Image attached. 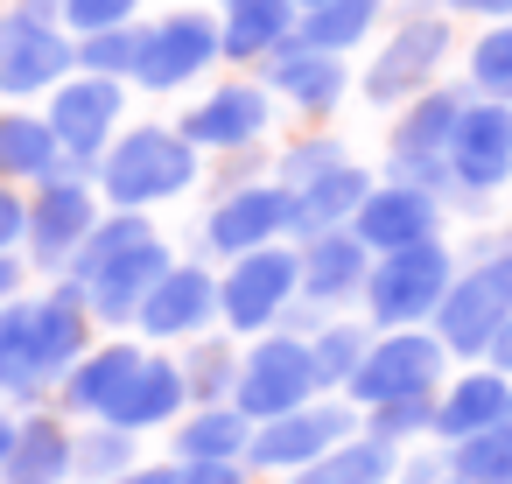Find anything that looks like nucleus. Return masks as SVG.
<instances>
[{"label":"nucleus","instance_id":"obj_1","mask_svg":"<svg viewBox=\"0 0 512 484\" xmlns=\"http://www.w3.org/2000/svg\"><path fill=\"white\" fill-rule=\"evenodd\" d=\"M176 267L162 225L148 211H106L99 232L78 246L71 260V281L85 288V309L99 330H134V309L148 302V288Z\"/></svg>","mask_w":512,"mask_h":484},{"label":"nucleus","instance_id":"obj_2","mask_svg":"<svg viewBox=\"0 0 512 484\" xmlns=\"http://www.w3.org/2000/svg\"><path fill=\"white\" fill-rule=\"evenodd\" d=\"M204 176V155L176 134V127H120L113 148L99 155L92 169V190L106 211H155V204H176L183 190H197Z\"/></svg>","mask_w":512,"mask_h":484},{"label":"nucleus","instance_id":"obj_3","mask_svg":"<svg viewBox=\"0 0 512 484\" xmlns=\"http://www.w3.org/2000/svg\"><path fill=\"white\" fill-rule=\"evenodd\" d=\"M505 316H512V239H484L477 260L456 267V281H449L442 309L428 316V330L442 337V351L456 365H484Z\"/></svg>","mask_w":512,"mask_h":484},{"label":"nucleus","instance_id":"obj_4","mask_svg":"<svg viewBox=\"0 0 512 484\" xmlns=\"http://www.w3.org/2000/svg\"><path fill=\"white\" fill-rule=\"evenodd\" d=\"M456 267H463V260H456V246H449V239L379 253V260H372V274H365V295H358L365 323H372V330H421V323L442 309V295H449Z\"/></svg>","mask_w":512,"mask_h":484},{"label":"nucleus","instance_id":"obj_5","mask_svg":"<svg viewBox=\"0 0 512 484\" xmlns=\"http://www.w3.org/2000/svg\"><path fill=\"white\" fill-rule=\"evenodd\" d=\"M463 106H470V85H428L421 99H407L386 134V183H414L449 204V141Z\"/></svg>","mask_w":512,"mask_h":484},{"label":"nucleus","instance_id":"obj_6","mask_svg":"<svg viewBox=\"0 0 512 484\" xmlns=\"http://www.w3.org/2000/svg\"><path fill=\"white\" fill-rule=\"evenodd\" d=\"M295 295H302V253H295V239L239 253V260L218 267V330L246 344V337L274 330Z\"/></svg>","mask_w":512,"mask_h":484},{"label":"nucleus","instance_id":"obj_7","mask_svg":"<svg viewBox=\"0 0 512 484\" xmlns=\"http://www.w3.org/2000/svg\"><path fill=\"white\" fill-rule=\"evenodd\" d=\"M323 393V372H316V351L309 337L295 330H260L239 344V379H232V407L246 421H274L288 407H309Z\"/></svg>","mask_w":512,"mask_h":484},{"label":"nucleus","instance_id":"obj_8","mask_svg":"<svg viewBox=\"0 0 512 484\" xmlns=\"http://www.w3.org/2000/svg\"><path fill=\"white\" fill-rule=\"evenodd\" d=\"M358 407L344 400V393H316L309 407H288V414H274V421H253V442H246V470L253 477H295V470H309L316 456H330L337 442H351L358 435Z\"/></svg>","mask_w":512,"mask_h":484},{"label":"nucleus","instance_id":"obj_9","mask_svg":"<svg viewBox=\"0 0 512 484\" xmlns=\"http://www.w3.org/2000/svg\"><path fill=\"white\" fill-rule=\"evenodd\" d=\"M456 372V358L442 351V337L421 323V330H379L358 379L344 386V400L365 414V407H386V400H435L442 379Z\"/></svg>","mask_w":512,"mask_h":484},{"label":"nucleus","instance_id":"obj_10","mask_svg":"<svg viewBox=\"0 0 512 484\" xmlns=\"http://www.w3.org/2000/svg\"><path fill=\"white\" fill-rule=\"evenodd\" d=\"M449 43H456V36H449V15H407V22H393V36L372 50V64H365V78H358L365 106L393 113V106L421 99V92L442 78Z\"/></svg>","mask_w":512,"mask_h":484},{"label":"nucleus","instance_id":"obj_11","mask_svg":"<svg viewBox=\"0 0 512 484\" xmlns=\"http://www.w3.org/2000/svg\"><path fill=\"white\" fill-rule=\"evenodd\" d=\"M43 120L71 162V176H92L99 155L113 148L120 120H127V85L120 78H92V71H71L50 99H43Z\"/></svg>","mask_w":512,"mask_h":484},{"label":"nucleus","instance_id":"obj_12","mask_svg":"<svg viewBox=\"0 0 512 484\" xmlns=\"http://www.w3.org/2000/svg\"><path fill=\"white\" fill-rule=\"evenodd\" d=\"M99 218H106V204H99V190H92V176H50V183H36L29 190V239H22V260L36 267V274H71V260H78V246L99 232Z\"/></svg>","mask_w":512,"mask_h":484},{"label":"nucleus","instance_id":"obj_13","mask_svg":"<svg viewBox=\"0 0 512 484\" xmlns=\"http://www.w3.org/2000/svg\"><path fill=\"white\" fill-rule=\"evenodd\" d=\"M78 71V36L64 22H36L22 8H0V99H50Z\"/></svg>","mask_w":512,"mask_h":484},{"label":"nucleus","instance_id":"obj_14","mask_svg":"<svg viewBox=\"0 0 512 484\" xmlns=\"http://www.w3.org/2000/svg\"><path fill=\"white\" fill-rule=\"evenodd\" d=\"M498 190H512V106L470 92V106L456 120V141H449V197L484 204Z\"/></svg>","mask_w":512,"mask_h":484},{"label":"nucleus","instance_id":"obj_15","mask_svg":"<svg viewBox=\"0 0 512 484\" xmlns=\"http://www.w3.org/2000/svg\"><path fill=\"white\" fill-rule=\"evenodd\" d=\"M218 64H225L218 15H204V8H176V15H162V22H148L141 64H134V85H141V92H183V85L211 78Z\"/></svg>","mask_w":512,"mask_h":484},{"label":"nucleus","instance_id":"obj_16","mask_svg":"<svg viewBox=\"0 0 512 484\" xmlns=\"http://www.w3.org/2000/svg\"><path fill=\"white\" fill-rule=\"evenodd\" d=\"M274 127V92L253 85V78H218L183 120L176 134L197 148V155H253Z\"/></svg>","mask_w":512,"mask_h":484},{"label":"nucleus","instance_id":"obj_17","mask_svg":"<svg viewBox=\"0 0 512 484\" xmlns=\"http://www.w3.org/2000/svg\"><path fill=\"white\" fill-rule=\"evenodd\" d=\"M295 232V197L260 176V183H232L218 190V204L204 211V253L211 260H239V253H260V246H281Z\"/></svg>","mask_w":512,"mask_h":484},{"label":"nucleus","instance_id":"obj_18","mask_svg":"<svg viewBox=\"0 0 512 484\" xmlns=\"http://www.w3.org/2000/svg\"><path fill=\"white\" fill-rule=\"evenodd\" d=\"M204 330H218V267L211 260H176L148 288V302L134 309V337L155 344V351H176Z\"/></svg>","mask_w":512,"mask_h":484},{"label":"nucleus","instance_id":"obj_19","mask_svg":"<svg viewBox=\"0 0 512 484\" xmlns=\"http://www.w3.org/2000/svg\"><path fill=\"white\" fill-rule=\"evenodd\" d=\"M442 197L435 190H414V183H372V197L358 204V218H351V232L365 239V253L379 260V253H400V246H428V239H442Z\"/></svg>","mask_w":512,"mask_h":484},{"label":"nucleus","instance_id":"obj_20","mask_svg":"<svg viewBox=\"0 0 512 484\" xmlns=\"http://www.w3.org/2000/svg\"><path fill=\"white\" fill-rule=\"evenodd\" d=\"M260 85H267L288 113H302V120H330V113L344 106V92H351V71H344V57H330V50L281 43V50L260 64Z\"/></svg>","mask_w":512,"mask_h":484},{"label":"nucleus","instance_id":"obj_21","mask_svg":"<svg viewBox=\"0 0 512 484\" xmlns=\"http://www.w3.org/2000/svg\"><path fill=\"white\" fill-rule=\"evenodd\" d=\"M141 358H148V344H141V337H120V330H113V337H99V344H92V351L57 379L50 407H57V414H71V421H99V414L120 400V386L141 372Z\"/></svg>","mask_w":512,"mask_h":484},{"label":"nucleus","instance_id":"obj_22","mask_svg":"<svg viewBox=\"0 0 512 484\" xmlns=\"http://www.w3.org/2000/svg\"><path fill=\"white\" fill-rule=\"evenodd\" d=\"M295 253H302V302H316L323 316H344V309L365 295L372 253H365V239H358L351 225L316 232V239H302Z\"/></svg>","mask_w":512,"mask_h":484},{"label":"nucleus","instance_id":"obj_23","mask_svg":"<svg viewBox=\"0 0 512 484\" xmlns=\"http://www.w3.org/2000/svg\"><path fill=\"white\" fill-rule=\"evenodd\" d=\"M183 407H190V386H183L176 351H155V344H148L141 372L120 386V400H113L99 421H106V428H127V435H155V428H176Z\"/></svg>","mask_w":512,"mask_h":484},{"label":"nucleus","instance_id":"obj_24","mask_svg":"<svg viewBox=\"0 0 512 484\" xmlns=\"http://www.w3.org/2000/svg\"><path fill=\"white\" fill-rule=\"evenodd\" d=\"M512 414V379L498 365H456L435 393V442H463V435H484Z\"/></svg>","mask_w":512,"mask_h":484},{"label":"nucleus","instance_id":"obj_25","mask_svg":"<svg viewBox=\"0 0 512 484\" xmlns=\"http://www.w3.org/2000/svg\"><path fill=\"white\" fill-rule=\"evenodd\" d=\"M71 442H78L71 414H57L50 400L22 407L15 414V449L0 463V484H71Z\"/></svg>","mask_w":512,"mask_h":484},{"label":"nucleus","instance_id":"obj_26","mask_svg":"<svg viewBox=\"0 0 512 484\" xmlns=\"http://www.w3.org/2000/svg\"><path fill=\"white\" fill-rule=\"evenodd\" d=\"M92 344H99V323H92V309H85V288H78L71 274H57V281L36 295V351H43L50 393H57V379H64Z\"/></svg>","mask_w":512,"mask_h":484},{"label":"nucleus","instance_id":"obj_27","mask_svg":"<svg viewBox=\"0 0 512 484\" xmlns=\"http://www.w3.org/2000/svg\"><path fill=\"white\" fill-rule=\"evenodd\" d=\"M0 400L15 414L50 400V372H43V351H36V295L0 302Z\"/></svg>","mask_w":512,"mask_h":484},{"label":"nucleus","instance_id":"obj_28","mask_svg":"<svg viewBox=\"0 0 512 484\" xmlns=\"http://www.w3.org/2000/svg\"><path fill=\"white\" fill-rule=\"evenodd\" d=\"M246 442H253V421L232 400H197L169 428V463H246Z\"/></svg>","mask_w":512,"mask_h":484},{"label":"nucleus","instance_id":"obj_29","mask_svg":"<svg viewBox=\"0 0 512 484\" xmlns=\"http://www.w3.org/2000/svg\"><path fill=\"white\" fill-rule=\"evenodd\" d=\"M50 176H71V162H64V148H57L50 120L29 113V106H0V183L36 190V183H50Z\"/></svg>","mask_w":512,"mask_h":484},{"label":"nucleus","instance_id":"obj_30","mask_svg":"<svg viewBox=\"0 0 512 484\" xmlns=\"http://www.w3.org/2000/svg\"><path fill=\"white\" fill-rule=\"evenodd\" d=\"M372 183H379V176H372V169H358V162L344 155L337 169H323L316 183H302V190H295V232H288V239L302 246V239H316V232L351 225V218H358V204L372 197Z\"/></svg>","mask_w":512,"mask_h":484},{"label":"nucleus","instance_id":"obj_31","mask_svg":"<svg viewBox=\"0 0 512 484\" xmlns=\"http://www.w3.org/2000/svg\"><path fill=\"white\" fill-rule=\"evenodd\" d=\"M295 22H302L295 0H225L218 8V36L232 64H267L281 43H295Z\"/></svg>","mask_w":512,"mask_h":484},{"label":"nucleus","instance_id":"obj_32","mask_svg":"<svg viewBox=\"0 0 512 484\" xmlns=\"http://www.w3.org/2000/svg\"><path fill=\"white\" fill-rule=\"evenodd\" d=\"M379 22H386V0H323V8H302L295 43L330 50V57H351L358 43L379 36Z\"/></svg>","mask_w":512,"mask_h":484},{"label":"nucleus","instance_id":"obj_33","mask_svg":"<svg viewBox=\"0 0 512 484\" xmlns=\"http://www.w3.org/2000/svg\"><path fill=\"white\" fill-rule=\"evenodd\" d=\"M393 477H400V449H386L372 435H351L330 456H316L309 470H295L288 484H393Z\"/></svg>","mask_w":512,"mask_h":484},{"label":"nucleus","instance_id":"obj_34","mask_svg":"<svg viewBox=\"0 0 512 484\" xmlns=\"http://www.w3.org/2000/svg\"><path fill=\"white\" fill-rule=\"evenodd\" d=\"M176 365H183L190 407H197V400H232V379H239V337H225V330H204V337L176 344Z\"/></svg>","mask_w":512,"mask_h":484},{"label":"nucleus","instance_id":"obj_35","mask_svg":"<svg viewBox=\"0 0 512 484\" xmlns=\"http://www.w3.org/2000/svg\"><path fill=\"white\" fill-rule=\"evenodd\" d=\"M372 323L365 316H330L323 330H309V351H316V372H323V393H344L351 379H358V365H365V351H372Z\"/></svg>","mask_w":512,"mask_h":484},{"label":"nucleus","instance_id":"obj_36","mask_svg":"<svg viewBox=\"0 0 512 484\" xmlns=\"http://www.w3.org/2000/svg\"><path fill=\"white\" fill-rule=\"evenodd\" d=\"M141 463V435L127 428H106V421H78V442H71V484H106L120 470Z\"/></svg>","mask_w":512,"mask_h":484},{"label":"nucleus","instance_id":"obj_37","mask_svg":"<svg viewBox=\"0 0 512 484\" xmlns=\"http://www.w3.org/2000/svg\"><path fill=\"white\" fill-rule=\"evenodd\" d=\"M449 477L456 484H512V414L484 435L449 442Z\"/></svg>","mask_w":512,"mask_h":484},{"label":"nucleus","instance_id":"obj_38","mask_svg":"<svg viewBox=\"0 0 512 484\" xmlns=\"http://www.w3.org/2000/svg\"><path fill=\"white\" fill-rule=\"evenodd\" d=\"M141 43H148V22H120V29H99V36H78V71H92V78H120V85H134V64H141Z\"/></svg>","mask_w":512,"mask_h":484},{"label":"nucleus","instance_id":"obj_39","mask_svg":"<svg viewBox=\"0 0 512 484\" xmlns=\"http://www.w3.org/2000/svg\"><path fill=\"white\" fill-rule=\"evenodd\" d=\"M358 435L386 442V449H414V442H435V400H386V407H365Z\"/></svg>","mask_w":512,"mask_h":484},{"label":"nucleus","instance_id":"obj_40","mask_svg":"<svg viewBox=\"0 0 512 484\" xmlns=\"http://www.w3.org/2000/svg\"><path fill=\"white\" fill-rule=\"evenodd\" d=\"M470 92L512 106V22H484L470 43Z\"/></svg>","mask_w":512,"mask_h":484},{"label":"nucleus","instance_id":"obj_41","mask_svg":"<svg viewBox=\"0 0 512 484\" xmlns=\"http://www.w3.org/2000/svg\"><path fill=\"white\" fill-rule=\"evenodd\" d=\"M344 162V141H330V134H302V141H288L281 148V162H274V183L295 197L302 183H316L323 169H337Z\"/></svg>","mask_w":512,"mask_h":484},{"label":"nucleus","instance_id":"obj_42","mask_svg":"<svg viewBox=\"0 0 512 484\" xmlns=\"http://www.w3.org/2000/svg\"><path fill=\"white\" fill-rule=\"evenodd\" d=\"M141 15V0H64V29L71 36H99V29H120Z\"/></svg>","mask_w":512,"mask_h":484},{"label":"nucleus","instance_id":"obj_43","mask_svg":"<svg viewBox=\"0 0 512 484\" xmlns=\"http://www.w3.org/2000/svg\"><path fill=\"white\" fill-rule=\"evenodd\" d=\"M22 239H29V190L0 183V253H22Z\"/></svg>","mask_w":512,"mask_h":484},{"label":"nucleus","instance_id":"obj_44","mask_svg":"<svg viewBox=\"0 0 512 484\" xmlns=\"http://www.w3.org/2000/svg\"><path fill=\"white\" fill-rule=\"evenodd\" d=\"M176 484H253L246 463H176Z\"/></svg>","mask_w":512,"mask_h":484},{"label":"nucleus","instance_id":"obj_45","mask_svg":"<svg viewBox=\"0 0 512 484\" xmlns=\"http://www.w3.org/2000/svg\"><path fill=\"white\" fill-rule=\"evenodd\" d=\"M442 15H463V22H512V0H442Z\"/></svg>","mask_w":512,"mask_h":484},{"label":"nucleus","instance_id":"obj_46","mask_svg":"<svg viewBox=\"0 0 512 484\" xmlns=\"http://www.w3.org/2000/svg\"><path fill=\"white\" fill-rule=\"evenodd\" d=\"M106 484H176V463H169V456H162V463L141 456L134 470H120V477H106Z\"/></svg>","mask_w":512,"mask_h":484},{"label":"nucleus","instance_id":"obj_47","mask_svg":"<svg viewBox=\"0 0 512 484\" xmlns=\"http://www.w3.org/2000/svg\"><path fill=\"white\" fill-rule=\"evenodd\" d=\"M22 281H29V260H22V253H0V302H15Z\"/></svg>","mask_w":512,"mask_h":484},{"label":"nucleus","instance_id":"obj_48","mask_svg":"<svg viewBox=\"0 0 512 484\" xmlns=\"http://www.w3.org/2000/svg\"><path fill=\"white\" fill-rule=\"evenodd\" d=\"M484 365H498V372L512 379V316H505V330H498V344L484 351Z\"/></svg>","mask_w":512,"mask_h":484},{"label":"nucleus","instance_id":"obj_49","mask_svg":"<svg viewBox=\"0 0 512 484\" xmlns=\"http://www.w3.org/2000/svg\"><path fill=\"white\" fill-rule=\"evenodd\" d=\"M8 8L36 15V22H64V0H8Z\"/></svg>","mask_w":512,"mask_h":484},{"label":"nucleus","instance_id":"obj_50","mask_svg":"<svg viewBox=\"0 0 512 484\" xmlns=\"http://www.w3.org/2000/svg\"><path fill=\"white\" fill-rule=\"evenodd\" d=\"M8 449H15V407H0V463H8Z\"/></svg>","mask_w":512,"mask_h":484},{"label":"nucleus","instance_id":"obj_51","mask_svg":"<svg viewBox=\"0 0 512 484\" xmlns=\"http://www.w3.org/2000/svg\"><path fill=\"white\" fill-rule=\"evenodd\" d=\"M393 484H407V477H393ZM428 484H456V477H428Z\"/></svg>","mask_w":512,"mask_h":484},{"label":"nucleus","instance_id":"obj_52","mask_svg":"<svg viewBox=\"0 0 512 484\" xmlns=\"http://www.w3.org/2000/svg\"><path fill=\"white\" fill-rule=\"evenodd\" d=\"M295 8H323V0H295Z\"/></svg>","mask_w":512,"mask_h":484},{"label":"nucleus","instance_id":"obj_53","mask_svg":"<svg viewBox=\"0 0 512 484\" xmlns=\"http://www.w3.org/2000/svg\"><path fill=\"white\" fill-rule=\"evenodd\" d=\"M0 407H8V400H0Z\"/></svg>","mask_w":512,"mask_h":484},{"label":"nucleus","instance_id":"obj_54","mask_svg":"<svg viewBox=\"0 0 512 484\" xmlns=\"http://www.w3.org/2000/svg\"><path fill=\"white\" fill-rule=\"evenodd\" d=\"M183 8H190V0H183Z\"/></svg>","mask_w":512,"mask_h":484},{"label":"nucleus","instance_id":"obj_55","mask_svg":"<svg viewBox=\"0 0 512 484\" xmlns=\"http://www.w3.org/2000/svg\"><path fill=\"white\" fill-rule=\"evenodd\" d=\"M505 197H512V190H505Z\"/></svg>","mask_w":512,"mask_h":484}]
</instances>
